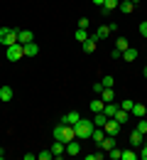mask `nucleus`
<instances>
[{
	"instance_id": "1",
	"label": "nucleus",
	"mask_w": 147,
	"mask_h": 160,
	"mask_svg": "<svg viewBox=\"0 0 147 160\" xmlns=\"http://www.w3.org/2000/svg\"><path fill=\"white\" fill-rule=\"evenodd\" d=\"M74 133H76V138H91V133H93V121L79 118V123H74Z\"/></svg>"
},
{
	"instance_id": "2",
	"label": "nucleus",
	"mask_w": 147,
	"mask_h": 160,
	"mask_svg": "<svg viewBox=\"0 0 147 160\" xmlns=\"http://www.w3.org/2000/svg\"><path fill=\"white\" fill-rule=\"evenodd\" d=\"M20 37V30H12V27H0V44H5V47H10V44H15Z\"/></svg>"
},
{
	"instance_id": "3",
	"label": "nucleus",
	"mask_w": 147,
	"mask_h": 160,
	"mask_svg": "<svg viewBox=\"0 0 147 160\" xmlns=\"http://www.w3.org/2000/svg\"><path fill=\"white\" fill-rule=\"evenodd\" d=\"M5 57L10 62H17L25 57V52H22V44L20 42H15V44H10V47H5Z\"/></svg>"
},
{
	"instance_id": "4",
	"label": "nucleus",
	"mask_w": 147,
	"mask_h": 160,
	"mask_svg": "<svg viewBox=\"0 0 147 160\" xmlns=\"http://www.w3.org/2000/svg\"><path fill=\"white\" fill-rule=\"evenodd\" d=\"M103 131H105V136H118V133H120V123L115 118H108L105 126H103Z\"/></svg>"
},
{
	"instance_id": "5",
	"label": "nucleus",
	"mask_w": 147,
	"mask_h": 160,
	"mask_svg": "<svg viewBox=\"0 0 147 160\" xmlns=\"http://www.w3.org/2000/svg\"><path fill=\"white\" fill-rule=\"evenodd\" d=\"M22 52H25V57H37L39 47H37V42H27V44H22Z\"/></svg>"
},
{
	"instance_id": "6",
	"label": "nucleus",
	"mask_w": 147,
	"mask_h": 160,
	"mask_svg": "<svg viewBox=\"0 0 147 160\" xmlns=\"http://www.w3.org/2000/svg\"><path fill=\"white\" fill-rule=\"evenodd\" d=\"M79 118H81V113H79V111H69V113H64V116H62V123L74 126V123H79Z\"/></svg>"
},
{
	"instance_id": "7",
	"label": "nucleus",
	"mask_w": 147,
	"mask_h": 160,
	"mask_svg": "<svg viewBox=\"0 0 147 160\" xmlns=\"http://www.w3.org/2000/svg\"><path fill=\"white\" fill-rule=\"evenodd\" d=\"M118 5H120L118 0H105V2H103V8H101V15H103V18H108V15H110V12H113V10L118 8Z\"/></svg>"
},
{
	"instance_id": "8",
	"label": "nucleus",
	"mask_w": 147,
	"mask_h": 160,
	"mask_svg": "<svg viewBox=\"0 0 147 160\" xmlns=\"http://www.w3.org/2000/svg\"><path fill=\"white\" fill-rule=\"evenodd\" d=\"M145 136H142V133H140V131H137V128H135V131H132V133H130V145H132V148H140V145H142V143H145Z\"/></svg>"
},
{
	"instance_id": "9",
	"label": "nucleus",
	"mask_w": 147,
	"mask_h": 160,
	"mask_svg": "<svg viewBox=\"0 0 147 160\" xmlns=\"http://www.w3.org/2000/svg\"><path fill=\"white\" fill-rule=\"evenodd\" d=\"M52 153H54V158H62V155H66V143H62V140H54Z\"/></svg>"
},
{
	"instance_id": "10",
	"label": "nucleus",
	"mask_w": 147,
	"mask_h": 160,
	"mask_svg": "<svg viewBox=\"0 0 147 160\" xmlns=\"http://www.w3.org/2000/svg\"><path fill=\"white\" fill-rule=\"evenodd\" d=\"M98 145H101V150H103V153H108L110 148H115V136H105Z\"/></svg>"
},
{
	"instance_id": "11",
	"label": "nucleus",
	"mask_w": 147,
	"mask_h": 160,
	"mask_svg": "<svg viewBox=\"0 0 147 160\" xmlns=\"http://www.w3.org/2000/svg\"><path fill=\"white\" fill-rule=\"evenodd\" d=\"M12 96H15V91H12V86H0V101H12Z\"/></svg>"
},
{
	"instance_id": "12",
	"label": "nucleus",
	"mask_w": 147,
	"mask_h": 160,
	"mask_svg": "<svg viewBox=\"0 0 147 160\" xmlns=\"http://www.w3.org/2000/svg\"><path fill=\"white\" fill-rule=\"evenodd\" d=\"M118 108H120V106H118L115 101H110V103H105V106H103V113L108 116V118H113V116L118 113Z\"/></svg>"
},
{
	"instance_id": "13",
	"label": "nucleus",
	"mask_w": 147,
	"mask_h": 160,
	"mask_svg": "<svg viewBox=\"0 0 147 160\" xmlns=\"http://www.w3.org/2000/svg\"><path fill=\"white\" fill-rule=\"evenodd\" d=\"M79 153H81V145L76 140H69L66 143V155H79Z\"/></svg>"
},
{
	"instance_id": "14",
	"label": "nucleus",
	"mask_w": 147,
	"mask_h": 160,
	"mask_svg": "<svg viewBox=\"0 0 147 160\" xmlns=\"http://www.w3.org/2000/svg\"><path fill=\"white\" fill-rule=\"evenodd\" d=\"M130 113H132V116H137V118H142V116L147 113L145 103H132V108H130Z\"/></svg>"
},
{
	"instance_id": "15",
	"label": "nucleus",
	"mask_w": 147,
	"mask_h": 160,
	"mask_svg": "<svg viewBox=\"0 0 147 160\" xmlns=\"http://www.w3.org/2000/svg\"><path fill=\"white\" fill-rule=\"evenodd\" d=\"M113 118H115L120 126H123V123H127V121H130V111H125V108H118V113H115Z\"/></svg>"
},
{
	"instance_id": "16",
	"label": "nucleus",
	"mask_w": 147,
	"mask_h": 160,
	"mask_svg": "<svg viewBox=\"0 0 147 160\" xmlns=\"http://www.w3.org/2000/svg\"><path fill=\"white\" fill-rule=\"evenodd\" d=\"M105 121H108V116H105L103 111L93 113V126H96V128H103V126H105Z\"/></svg>"
},
{
	"instance_id": "17",
	"label": "nucleus",
	"mask_w": 147,
	"mask_h": 160,
	"mask_svg": "<svg viewBox=\"0 0 147 160\" xmlns=\"http://www.w3.org/2000/svg\"><path fill=\"white\" fill-rule=\"evenodd\" d=\"M20 44H27V42H34V35L30 32V30H20V37H17Z\"/></svg>"
},
{
	"instance_id": "18",
	"label": "nucleus",
	"mask_w": 147,
	"mask_h": 160,
	"mask_svg": "<svg viewBox=\"0 0 147 160\" xmlns=\"http://www.w3.org/2000/svg\"><path fill=\"white\" fill-rule=\"evenodd\" d=\"M84 52H86V54L96 52V35H91V37H88V40L84 42Z\"/></svg>"
},
{
	"instance_id": "19",
	"label": "nucleus",
	"mask_w": 147,
	"mask_h": 160,
	"mask_svg": "<svg viewBox=\"0 0 147 160\" xmlns=\"http://www.w3.org/2000/svg\"><path fill=\"white\" fill-rule=\"evenodd\" d=\"M103 138H105V131H103V128H96V126H93V133H91V140H93V143H101Z\"/></svg>"
},
{
	"instance_id": "20",
	"label": "nucleus",
	"mask_w": 147,
	"mask_h": 160,
	"mask_svg": "<svg viewBox=\"0 0 147 160\" xmlns=\"http://www.w3.org/2000/svg\"><path fill=\"white\" fill-rule=\"evenodd\" d=\"M123 59L125 62H135L137 59V49H135V47H127L125 52H123Z\"/></svg>"
},
{
	"instance_id": "21",
	"label": "nucleus",
	"mask_w": 147,
	"mask_h": 160,
	"mask_svg": "<svg viewBox=\"0 0 147 160\" xmlns=\"http://www.w3.org/2000/svg\"><path fill=\"white\" fill-rule=\"evenodd\" d=\"M101 99H103L105 103H110V101H115V91H113V86H108V89H103V94H101Z\"/></svg>"
},
{
	"instance_id": "22",
	"label": "nucleus",
	"mask_w": 147,
	"mask_h": 160,
	"mask_svg": "<svg viewBox=\"0 0 147 160\" xmlns=\"http://www.w3.org/2000/svg\"><path fill=\"white\" fill-rule=\"evenodd\" d=\"M54 140H62V143H64V123H62V121L54 126Z\"/></svg>"
},
{
	"instance_id": "23",
	"label": "nucleus",
	"mask_w": 147,
	"mask_h": 160,
	"mask_svg": "<svg viewBox=\"0 0 147 160\" xmlns=\"http://www.w3.org/2000/svg\"><path fill=\"white\" fill-rule=\"evenodd\" d=\"M103 106H105V101H103V99H93V101H91V111H93V113L103 111Z\"/></svg>"
},
{
	"instance_id": "24",
	"label": "nucleus",
	"mask_w": 147,
	"mask_h": 160,
	"mask_svg": "<svg viewBox=\"0 0 147 160\" xmlns=\"http://www.w3.org/2000/svg\"><path fill=\"white\" fill-rule=\"evenodd\" d=\"M118 8H120L123 12H132V10H135V2H132V0H123Z\"/></svg>"
},
{
	"instance_id": "25",
	"label": "nucleus",
	"mask_w": 147,
	"mask_h": 160,
	"mask_svg": "<svg viewBox=\"0 0 147 160\" xmlns=\"http://www.w3.org/2000/svg\"><path fill=\"white\" fill-rule=\"evenodd\" d=\"M108 35H110V30H108V25H103V27H98V30H96V40H105Z\"/></svg>"
},
{
	"instance_id": "26",
	"label": "nucleus",
	"mask_w": 147,
	"mask_h": 160,
	"mask_svg": "<svg viewBox=\"0 0 147 160\" xmlns=\"http://www.w3.org/2000/svg\"><path fill=\"white\" fill-rule=\"evenodd\" d=\"M127 47H130V42H127L125 37H118V40H115V49H120V52H125Z\"/></svg>"
},
{
	"instance_id": "27",
	"label": "nucleus",
	"mask_w": 147,
	"mask_h": 160,
	"mask_svg": "<svg viewBox=\"0 0 147 160\" xmlns=\"http://www.w3.org/2000/svg\"><path fill=\"white\" fill-rule=\"evenodd\" d=\"M74 37H76V40L81 42V44H84V42L88 40V32H86V30H81V27H79V30H76V32H74Z\"/></svg>"
},
{
	"instance_id": "28",
	"label": "nucleus",
	"mask_w": 147,
	"mask_h": 160,
	"mask_svg": "<svg viewBox=\"0 0 147 160\" xmlns=\"http://www.w3.org/2000/svg\"><path fill=\"white\" fill-rule=\"evenodd\" d=\"M52 158H54V153H52V148H49V150H42V153L37 155V160H52Z\"/></svg>"
},
{
	"instance_id": "29",
	"label": "nucleus",
	"mask_w": 147,
	"mask_h": 160,
	"mask_svg": "<svg viewBox=\"0 0 147 160\" xmlns=\"http://www.w3.org/2000/svg\"><path fill=\"white\" fill-rule=\"evenodd\" d=\"M108 153H110V158H113V160H120V158H123V150H118V148H110Z\"/></svg>"
},
{
	"instance_id": "30",
	"label": "nucleus",
	"mask_w": 147,
	"mask_h": 160,
	"mask_svg": "<svg viewBox=\"0 0 147 160\" xmlns=\"http://www.w3.org/2000/svg\"><path fill=\"white\" fill-rule=\"evenodd\" d=\"M137 131H140L142 136L147 133V121H145V118H140V121H137Z\"/></svg>"
},
{
	"instance_id": "31",
	"label": "nucleus",
	"mask_w": 147,
	"mask_h": 160,
	"mask_svg": "<svg viewBox=\"0 0 147 160\" xmlns=\"http://www.w3.org/2000/svg\"><path fill=\"white\" fill-rule=\"evenodd\" d=\"M120 160H137V155H135L132 150H123V158Z\"/></svg>"
},
{
	"instance_id": "32",
	"label": "nucleus",
	"mask_w": 147,
	"mask_h": 160,
	"mask_svg": "<svg viewBox=\"0 0 147 160\" xmlns=\"http://www.w3.org/2000/svg\"><path fill=\"white\" fill-rule=\"evenodd\" d=\"M103 84H101V81H96V84H93V94H98V96H101V94H103Z\"/></svg>"
},
{
	"instance_id": "33",
	"label": "nucleus",
	"mask_w": 147,
	"mask_h": 160,
	"mask_svg": "<svg viewBox=\"0 0 147 160\" xmlns=\"http://www.w3.org/2000/svg\"><path fill=\"white\" fill-rule=\"evenodd\" d=\"M86 160H103V150H98V153H91Z\"/></svg>"
},
{
	"instance_id": "34",
	"label": "nucleus",
	"mask_w": 147,
	"mask_h": 160,
	"mask_svg": "<svg viewBox=\"0 0 147 160\" xmlns=\"http://www.w3.org/2000/svg\"><path fill=\"white\" fill-rule=\"evenodd\" d=\"M101 84L108 89V86H113V84H115V79H113V77H103V81H101Z\"/></svg>"
},
{
	"instance_id": "35",
	"label": "nucleus",
	"mask_w": 147,
	"mask_h": 160,
	"mask_svg": "<svg viewBox=\"0 0 147 160\" xmlns=\"http://www.w3.org/2000/svg\"><path fill=\"white\" fill-rule=\"evenodd\" d=\"M88 25H91L88 18H81V20H79V27H81V30H88Z\"/></svg>"
},
{
	"instance_id": "36",
	"label": "nucleus",
	"mask_w": 147,
	"mask_h": 160,
	"mask_svg": "<svg viewBox=\"0 0 147 160\" xmlns=\"http://www.w3.org/2000/svg\"><path fill=\"white\" fill-rule=\"evenodd\" d=\"M120 108H125V111H130V108H132V99H125L123 103H120Z\"/></svg>"
},
{
	"instance_id": "37",
	"label": "nucleus",
	"mask_w": 147,
	"mask_h": 160,
	"mask_svg": "<svg viewBox=\"0 0 147 160\" xmlns=\"http://www.w3.org/2000/svg\"><path fill=\"white\" fill-rule=\"evenodd\" d=\"M110 57H113V59H123V52H120V49H115V47H113V52H110Z\"/></svg>"
},
{
	"instance_id": "38",
	"label": "nucleus",
	"mask_w": 147,
	"mask_h": 160,
	"mask_svg": "<svg viewBox=\"0 0 147 160\" xmlns=\"http://www.w3.org/2000/svg\"><path fill=\"white\" fill-rule=\"evenodd\" d=\"M140 35H142V37H147V20L140 22Z\"/></svg>"
},
{
	"instance_id": "39",
	"label": "nucleus",
	"mask_w": 147,
	"mask_h": 160,
	"mask_svg": "<svg viewBox=\"0 0 147 160\" xmlns=\"http://www.w3.org/2000/svg\"><path fill=\"white\" fill-rule=\"evenodd\" d=\"M140 148H142V150H140V158H142V160H147V143H142Z\"/></svg>"
},
{
	"instance_id": "40",
	"label": "nucleus",
	"mask_w": 147,
	"mask_h": 160,
	"mask_svg": "<svg viewBox=\"0 0 147 160\" xmlns=\"http://www.w3.org/2000/svg\"><path fill=\"white\" fill-rule=\"evenodd\" d=\"M108 30H110V35H113V32H118V22H110V25H108Z\"/></svg>"
},
{
	"instance_id": "41",
	"label": "nucleus",
	"mask_w": 147,
	"mask_h": 160,
	"mask_svg": "<svg viewBox=\"0 0 147 160\" xmlns=\"http://www.w3.org/2000/svg\"><path fill=\"white\" fill-rule=\"evenodd\" d=\"M103 2L105 0H93V5H98V8H103Z\"/></svg>"
},
{
	"instance_id": "42",
	"label": "nucleus",
	"mask_w": 147,
	"mask_h": 160,
	"mask_svg": "<svg viewBox=\"0 0 147 160\" xmlns=\"http://www.w3.org/2000/svg\"><path fill=\"white\" fill-rule=\"evenodd\" d=\"M2 155H5V150H2V148H0V160H2Z\"/></svg>"
},
{
	"instance_id": "43",
	"label": "nucleus",
	"mask_w": 147,
	"mask_h": 160,
	"mask_svg": "<svg viewBox=\"0 0 147 160\" xmlns=\"http://www.w3.org/2000/svg\"><path fill=\"white\" fill-rule=\"evenodd\" d=\"M145 77H147V67H145Z\"/></svg>"
},
{
	"instance_id": "44",
	"label": "nucleus",
	"mask_w": 147,
	"mask_h": 160,
	"mask_svg": "<svg viewBox=\"0 0 147 160\" xmlns=\"http://www.w3.org/2000/svg\"><path fill=\"white\" fill-rule=\"evenodd\" d=\"M132 2H140V0H132Z\"/></svg>"
}]
</instances>
